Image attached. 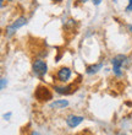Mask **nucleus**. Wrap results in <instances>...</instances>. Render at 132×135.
<instances>
[{
    "instance_id": "nucleus-11",
    "label": "nucleus",
    "mask_w": 132,
    "mask_h": 135,
    "mask_svg": "<svg viewBox=\"0 0 132 135\" xmlns=\"http://www.w3.org/2000/svg\"><path fill=\"white\" fill-rule=\"evenodd\" d=\"M6 84H7L6 79H5V78H3V79H1V90H3V89H5V85H6Z\"/></svg>"
},
{
    "instance_id": "nucleus-15",
    "label": "nucleus",
    "mask_w": 132,
    "mask_h": 135,
    "mask_svg": "<svg viewBox=\"0 0 132 135\" xmlns=\"http://www.w3.org/2000/svg\"><path fill=\"white\" fill-rule=\"evenodd\" d=\"M78 1H81V3H86V1H88V0H78Z\"/></svg>"
},
{
    "instance_id": "nucleus-6",
    "label": "nucleus",
    "mask_w": 132,
    "mask_h": 135,
    "mask_svg": "<svg viewBox=\"0 0 132 135\" xmlns=\"http://www.w3.org/2000/svg\"><path fill=\"white\" fill-rule=\"evenodd\" d=\"M85 118L81 117V115H75V114H70L66 117V123L70 128H76V127H78L81 123L83 122Z\"/></svg>"
},
{
    "instance_id": "nucleus-12",
    "label": "nucleus",
    "mask_w": 132,
    "mask_h": 135,
    "mask_svg": "<svg viewBox=\"0 0 132 135\" xmlns=\"http://www.w3.org/2000/svg\"><path fill=\"white\" fill-rule=\"evenodd\" d=\"M102 1H103V0H93V4H94V5H99Z\"/></svg>"
},
{
    "instance_id": "nucleus-4",
    "label": "nucleus",
    "mask_w": 132,
    "mask_h": 135,
    "mask_svg": "<svg viewBox=\"0 0 132 135\" xmlns=\"http://www.w3.org/2000/svg\"><path fill=\"white\" fill-rule=\"evenodd\" d=\"M34 96L39 102H46V101L51 100L53 95L50 92V90H48L45 86H38L34 92Z\"/></svg>"
},
{
    "instance_id": "nucleus-19",
    "label": "nucleus",
    "mask_w": 132,
    "mask_h": 135,
    "mask_svg": "<svg viewBox=\"0 0 132 135\" xmlns=\"http://www.w3.org/2000/svg\"><path fill=\"white\" fill-rule=\"evenodd\" d=\"M7 1H14V0H7Z\"/></svg>"
},
{
    "instance_id": "nucleus-13",
    "label": "nucleus",
    "mask_w": 132,
    "mask_h": 135,
    "mask_svg": "<svg viewBox=\"0 0 132 135\" xmlns=\"http://www.w3.org/2000/svg\"><path fill=\"white\" fill-rule=\"evenodd\" d=\"M10 117H11V113H7V114H5V115H4V118H5V119H9Z\"/></svg>"
},
{
    "instance_id": "nucleus-2",
    "label": "nucleus",
    "mask_w": 132,
    "mask_h": 135,
    "mask_svg": "<svg viewBox=\"0 0 132 135\" xmlns=\"http://www.w3.org/2000/svg\"><path fill=\"white\" fill-rule=\"evenodd\" d=\"M26 23H27V18H26L25 16H21V17L16 18L11 25H9L6 28H5V36H6L7 38L12 37V36L15 35V32H16L18 28H21L22 26H25Z\"/></svg>"
},
{
    "instance_id": "nucleus-14",
    "label": "nucleus",
    "mask_w": 132,
    "mask_h": 135,
    "mask_svg": "<svg viewBox=\"0 0 132 135\" xmlns=\"http://www.w3.org/2000/svg\"><path fill=\"white\" fill-rule=\"evenodd\" d=\"M31 135H40V134L38 132H32V133H31Z\"/></svg>"
},
{
    "instance_id": "nucleus-7",
    "label": "nucleus",
    "mask_w": 132,
    "mask_h": 135,
    "mask_svg": "<svg viewBox=\"0 0 132 135\" xmlns=\"http://www.w3.org/2000/svg\"><path fill=\"white\" fill-rule=\"evenodd\" d=\"M54 90H55L57 93H60V95H70V93L73 92V86H72V85H68V86H65V87L54 86Z\"/></svg>"
},
{
    "instance_id": "nucleus-9",
    "label": "nucleus",
    "mask_w": 132,
    "mask_h": 135,
    "mask_svg": "<svg viewBox=\"0 0 132 135\" xmlns=\"http://www.w3.org/2000/svg\"><path fill=\"white\" fill-rule=\"evenodd\" d=\"M102 66H103V64L91 65V66H88L86 69V73L88 75H93V74H96V73H98V70H100V69H102Z\"/></svg>"
},
{
    "instance_id": "nucleus-8",
    "label": "nucleus",
    "mask_w": 132,
    "mask_h": 135,
    "mask_svg": "<svg viewBox=\"0 0 132 135\" xmlns=\"http://www.w3.org/2000/svg\"><path fill=\"white\" fill-rule=\"evenodd\" d=\"M68 106V102L66 100H60V101H55L50 104L51 108H55V109H60V108H65V107Z\"/></svg>"
},
{
    "instance_id": "nucleus-1",
    "label": "nucleus",
    "mask_w": 132,
    "mask_h": 135,
    "mask_svg": "<svg viewBox=\"0 0 132 135\" xmlns=\"http://www.w3.org/2000/svg\"><path fill=\"white\" fill-rule=\"evenodd\" d=\"M127 63V57L124 54H119L116 57L111 59V64H113V73L116 76H121L122 75V66Z\"/></svg>"
},
{
    "instance_id": "nucleus-16",
    "label": "nucleus",
    "mask_w": 132,
    "mask_h": 135,
    "mask_svg": "<svg viewBox=\"0 0 132 135\" xmlns=\"http://www.w3.org/2000/svg\"><path fill=\"white\" fill-rule=\"evenodd\" d=\"M116 135H126V134H124V133H118Z\"/></svg>"
},
{
    "instance_id": "nucleus-17",
    "label": "nucleus",
    "mask_w": 132,
    "mask_h": 135,
    "mask_svg": "<svg viewBox=\"0 0 132 135\" xmlns=\"http://www.w3.org/2000/svg\"><path fill=\"white\" fill-rule=\"evenodd\" d=\"M0 3H1V6H3V4H4V0H1V1H0Z\"/></svg>"
},
{
    "instance_id": "nucleus-10",
    "label": "nucleus",
    "mask_w": 132,
    "mask_h": 135,
    "mask_svg": "<svg viewBox=\"0 0 132 135\" xmlns=\"http://www.w3.org/2000/svg\"><path fill=\"white\" fill-rule=\"evenodd\" d=\"M126 11H127V12H131L132 11V0H129V5L126 7Z\"/></svg>"
},
{
    "instance_id": "nucleus-3",
    "label": "nucleus",
    "mask_w": 132,
    "mask_h": 135,
    "mask_svg": "<svg viewBox=\"0 0 132 135\" xmlns=\"http://www.w3.org/2000/svg\"><path fill=\"white\" fill-rule=\"evenodd\" d=\"M32 70H33V74L36 75V76L43 78L44 75L46 74V71H48V65L42 59H36L32 64Z\"/></svg>"
},
{
    "instance_id": "nucleus-5",
    "label": "nucleus",
    "mask_w": 132,
    "mask_h": 135,
    "mask_svg": "<svg viewBox=\"0 0 132 135\" xmlns=\"http://www.w3.org/2000/svg\"><path fill=\"white\" fill-rule=\"evenodd\" d=\"M71 75H72V73H71V69H70V68L62 66L57 70L56 78L60 82H67L68 80L71 79Z\"/></svg>"
},
{
    "instance_id": "nucleus-18",
    "label": "nucleus",
    "mask_w": 132,
    "mask_h": 135,
    "mask_svg": "<svg viewBox=\"0 0 132 135\" xmlns=\"http://www.w3.org/2000/svg\"><path fill=\"white\" fill-rule=\"evenodd\" d=\"M53 1H61V0H53Z\"/></svg>"
}]
</instances>
